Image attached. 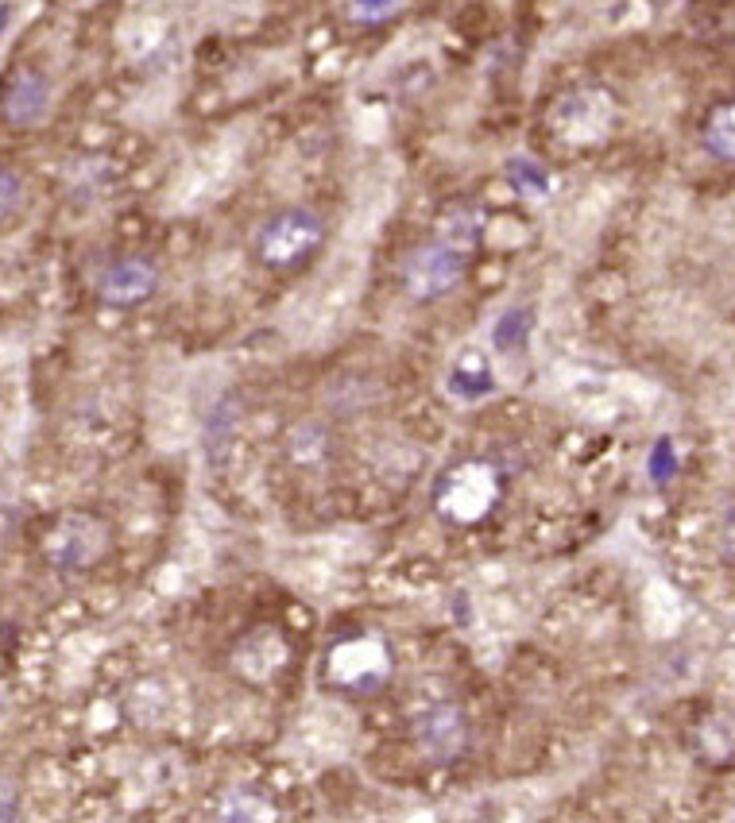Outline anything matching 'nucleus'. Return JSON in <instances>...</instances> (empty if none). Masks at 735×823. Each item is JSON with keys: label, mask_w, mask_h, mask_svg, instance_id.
Here are the masks:
<instances>
[{"label": "nucleus", "mask_w": 735, "mask_h": 823, "mask_svg": "<svg viewBox=\"0 0 735 823\" xmlns=\"http://www.w3.org/2000/svg\"><path fill=\"white\" fill-rule=\"evenodd\" d=\"M325 217L310 206H287L260 225L252 240L256 263L268 271H294L325 248Z\"/></svg>", "instance_id": "obj_1"}, {"label": "nucleus", "mask_w": 735, "mask_h": 823, "mask_svg": "<svg viewBox=\"0 0 735 823\" xmlns=\"http://www.w3.org/2000/svg\"><path fill=\"white\" fill-rule=\"evenodd\" d=\"M504 499V472L491 460H460L437 480V514L453 527H480Z\"/></svg>", "instance_id": "obj_2"}, {"label": "nucleus", "mask_w": 735, "mask_h": 823, "mask_svg": "<svg viewBox=\"0 0 735 823\" xmlns=\"http://www.w3.org/2000/svg\"><path fill=\"white\" fill-rule=\"evenodd\" d=\"M325 685L345 696H375L391 677V649L375 634H349L325 649Z\"/></svg>", "instance_id": "obj_3"}, {"label": "nucleus", "mask_w": 735, "mask_h": 823, "mask_svg": "<svg viewBox=\"0 0 735 823\" xmlns=\"http://www.w3.org/2000/svg\"><path fill=\"white\" fill-rule=\"evenodd\" d=\"M108 545H113V530L105 519L85 511H66L51 522L43 534V556L51 569L59 572H85L97 561H105Z\"/></svg>", "instance_id": "obj_4"}, {"label": "nucleus", "mask_w": 735, "mask_h": 823, "mask_svg": "<svg viewBox=\"0 0 735 823\" xmlns=\"http://www.w3.org/2000/svg\"><path fill=\"white\" fill-rule=\"evenodd\" d=\"M465 274H468V256L434 237L406 252L403 268H398V282H403V290L414 302L429 305L449 298L465 282Z\"/></svg>", "instance_id": "obj_5"}, {"label": "nucleus", "mask_w": 735, "mask_h": 823, "mask_svg": "<svg viewBox=\"0 0 735 823\" xmlns=\"http://www.w3.org/2000/svg\"><path fill=\"white\" fill-rule=\"evenodd\" d=\"M411 735L422 758H429L434 765L457 762L468 750V742H473V727H468V716L457 704H429V708H422L411 723Z\"/></svg>", "instance_id": "obj_6"}, {"label": "nucleus", "mask_w": 735, "mask_h": 823, "mask_svg": "<svg viewBox=\"0 0 735 823\" xmlns=\"http://www.w3.org/2000/svg\"><path fill=\"white\" fill-rule=\"evenodd\" d=\"M291 665V642L276 626H256L232 646V673L248 685H271Z\"/></svg>", "instance_id": "obj_7"}, {"label": "nucleus", "mask_w": 735, "mask_h": 823, "mask_svg": "<svg viewBox=\"0 0 735 823\" xmlns=\"http://www.w3.org/2000/svg\"><path fill=\"white\" fill-rule=\"evenodd\" d=\"M612 128V105H608L604 93L577 90L566 93L561 105L553 108V132L569 144H597Z\"/></svg>", "instance_id": "obj_8"}, {"label": "nucleus", "mask_w": 735, "mask_h": 823, "mask_svg": "<svg viewBox=\"0 0 735 823\" xmlns=\"http://www.w3.org/2000/svg\"><path fill=\"white\" fill-rule=\"evenodd\" d=\"M155 290H159V268H155V260H147V256H124V260L108 263L97 282L101 302L113 305V310L144 305Z\"/></svg>", "instance_id": "obj_9"}, {"label": "nucleus", "mask_w": 735, "mask_h": 823, "mask_svg": "<svg viewBox=\"0 0 735 823\" xmlns=\"http://www.w3.org/2000/svg\"><path fill=\"white\" fill-rule=\"evenodd\" d=\"M51 113V82L39 70H15L0 93V121L8 128H35Z\"/></svg>", "instance_id": "obj_10"}, {"label": "nucleus", "mask_w": 735, "mask_h": 823, "mask_svg": "<svg viewBox=\"0 0 735 823\" xmlns=\"http://www.w3.org/2000/svg\"><path fill=\"white\" fill-rule=\"evenodd\" d=\"M333 452H338V437H333V426L322 418H299L291 429L283 434V457L291 460L302 472H322L330 468Z\"/></svg>", "instance_id": "obj_11"}, {"label": "nucleus", "mask_w": 735, "mask_h": 823, "mask_svg": "<svg viewBox=\"0 0 735 823\" xmlns=\"http://www.w3.org/2000/svg\"><path fill=\"white\" fill-rule=\"evenodd\" d=\"M484 225H488V217H484V209L476 206V201H468V198L453 201V206L437 217V240L457 248V252L473 256V248L480 244V237H484Z\"/></svg>", "instance_id": "obj_12"}, {"label": "nucleus", "mask_w": 735, "mask_h": 823, "mask_svg": "<svg viewBox=\"0 0 735 823\" xmlns=\"http://www.w3.org/2000/svg\"><path fill=\"white\" fill-rule=\"evenodd\" d=\"M701 144L713 159L721 163H735V97L716 101L705 113V124H701Z\"/></svg>", "instance_id": "obj_13"}, {"label": "nucleus", "mask_w": 735, "mask_h": 823, "mask_svg": "<svg viewBox=\"0 0 735 823\" xmlns=\"http://www.w3.org/2000/svg\"><path fill=\"white\" fill-rule=\"evenodd\" d=\"M240 418H245V410H240V403L232 395H225L221 403L209 410V421H206V452H209V460L229 457V449L237 445V434H240Z\"/></svg>", "instance_id": "obj_14"}, {"label": "nucleus", "mask_w": 735, "mask_h": 823, "mask_svg": "<svg viewBox=\"0 0 735 823\" xmlns=\"http://www.w3.org/2000/svg\"><path fill=\"white\" fill-rule=\"evenodd\" d=\"M449 395L460 403H480V398L496 395V375L480 356H465L449 372Z\"/></svg>", "instance_id": "obj_15"}, {"label": "nucleus", "mask_w": 735, "mask_h": 823, "mask_svg": "<svg viewBox=\"0 0 735 823\" xmlns=\"http://www.w3.org/2000/svg\"><path fill=\"white\" fill-rule=\"evenodd\" d=\"M535 321H538V313L530 310V305H511V310H504L496 317V325H491V348L504 352V356L527 348L530 333H535Z\"/></svg>", "instance_id": "obj_16"}, {"label": "nucleus", "mask_w": 735, "mask_h": 823, "mask_svg": "<svg viewBox=\"0 0 735 823\" xmlns=\"http://www.w3.org/2000/svg\"><path fill=\"white\" fill-rule=\"evenodd\" d=\"M217 820H276L279 809L271 796L256 793V789H229V793H221V801H217L214 809Z\"/></svg>", "instance_id": "obj_17"}, {"label": "nucleus", "mask_w": 735, "mask_h": 823, "mask_svg": "<svg viewBox=\"0 0 735 823\" xmlns=\"http://www.w3.org/2000/svg\"><path fill=\"white\" fill-rule=\"evenodd\" d=\"M507 183H511V190L519 194V198H546L550 194V170L542 167L538 159H530V155H515V159H507Z\"/></svg>", "instance_id": "obj_18"}, {"label": "nucleus", "mask_w": 735, "mask_h": 823, "mask_svg": "<svg viewBox=\"0 0 735 823\" xmlns=\"http://www.w3.org/2000/svg\"><path fill=\"white\" fill-rule=\"evenodd\" d=\"M23 194H28V183L15 167H0V225L12 221L15 209L23 206Z\"/></svg>", "instance_id": "obj_19"}, {"label": "nucleus", "mask_w": 735, "mask_h": 823, "mask_svg": "<svg viewBox=\"0 0 735 823\" xmlns=\"http://www.w3.org/2000/svg\"><path fill=\"white\" fill-rule=\"evenodd\" d=\"M674 476H677V452H674V445H670V437H659L651 449V480L659 483V488H666Z\"/></svg>", "instance_id": "obj_20"}, {"label": "nucleus", "mask_w": 735, "mask_h": 823, "mask_svg": "<svg viewBox=\"0 0 735 823\" xmlns=\"http://www.w3.org/2000/svg\"><path fill=\"white\" fill-rule=\"evenodd\" d=\"M398 8V0H353V15L361 23H380Z\"/></svg>", "instance_id": "obj_21"}, {"label": "nucleus", "mask_w": 735, "mask_h": 823, "mask_svg": "<svg viewBox=\"0 0 735 823\" xmlns=\"http://www.w3.org/2000/svg\"><path fill=\"white\" fill-rule=\"evenodd\" d=\"M20 816V789L8 778H0V820H15Z\"/></svg>", "instance_id": "obj_22"}, {"label": "nucleus", "mask_w": 735, "mask_h": 823, "mask_svg": "<svg viewBox=\"0 0 735 823\" xmlns=\"http://www.w3.org/2000/svg\"><path fill=\"white\" fill-rule=\"evenodd\" d=\"M724 549H728V556L735 561V507L728 511V522H724Z\"/></svg>", "instance_id": "obj_23"}, {"label": "nucleus", "mask_w": 735, "mask_h": 823, "mask_svg": "<svg viewBox=\"0 0 735 823\" xmlns=\"http://www.w3.org/2000/svg\"><path fill=\"white\" fill-rule=\"evenodd\" d=\"M8 20H12V8H8V4H0V31L8 28Z\"/></svg>", "instance_id": "obj_24"}]
</instances>
